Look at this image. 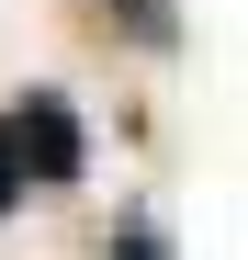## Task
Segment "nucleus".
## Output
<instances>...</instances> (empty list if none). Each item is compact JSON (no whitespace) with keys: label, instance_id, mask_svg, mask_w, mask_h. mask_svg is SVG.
<instances>
[{"label":"nucleus","instance_id":"obj_2","mask_svg":"<svg viewBox=\"0 0 248 260\" xmlns=\"http://www.w3.org/2000/svg\"><path fill=\"white\" fill-rule=\"evenodd\" d=\"M91 12L124 34V46H147V57H170V46H181V0H91Z\"/></svg>","mask_w":248,"mask_h":260},{"label":"nucleus","instance_id":"obj_4","mask_svg":"<svg viewBox=\"0 0 248 260\" xmlns=\"http://www.w3.org/2000/svg\"><path fill=\"white\" fill-rule=\"evenodd\" d=\"M23 204V158H12V124H0V215Z\"/></svg>","mask_w":248,"mask_h":260},{"label":"nucleus","instance_id":"obj_3","mask_svg":"<svg viewBox=\"0 0 248 260\" xmlns=\"http://www.w3.org/2000/svg\"><path fill=\"white\" fill-rule=\"evenodd\" d=\"M102 260H170V238L136 215V226H113V238H102Z\"/></svg>","mask_w":248,"mask_h":260},{"label":"nucleus","instance_id":"obj_1","mask_svg":"<svg viewBox=\"0 0 248 260\" xmlns=\"http://www.w3.org/2000/svg\"><path fill=\"white\" fill-rule=\"evenodd\" d=\"M0 124H12V158H23V181L68 192L79 170H91V124H79V102H68V91H23Z\"/></svg>","mask_w":248,"mask_h":260}]
</instances>
